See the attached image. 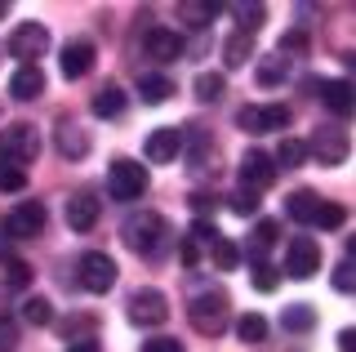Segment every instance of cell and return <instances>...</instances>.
Listing matches in <instances>:
<instances>
[{
  "label": "cell",
  "instance_id": "9a60e30c",
  "mask_svg": "<svg viewBox=\"0 0 356 352\" xmlns=\"http://www.w3.org/2000/svg\"><path fill=\"white\" fill-rule=\"evenodd\" d=\"M98 210H103V205H98L94 192L72 196V201H67V227H72V232H89V227L98 223Z\"/></svg>",
  "mask_w": 356,
  "mask_h": 352
},
{
  "label": "cell",
  "instance_id": "f6af8a7d",
  "mask_svg": "<svg viewBox=\"0 0 356 352\" xmlns=\"http://www.w3.org/2000/svg\"><path fill=\"white\" fill-rule=\"evenodd\" d=\"M178 259H183V268H196V259H200V250L192 246V241L183 237V246H178Z\"/></svg>",
  "mask_w": 356,
  "mask_h": 352
},
{
  "label": "cell",
  "instance_id": "30bf717a",
  "mask_svg": "<svg viewBox=\"0 0 356 352\" xmlns=\"http://www.w3.org/2000/svg\"><path fill=\"white\" fill-rule=\"evenodd\" d=\"M241 183L250 192H267L276 183V165H272V157L267 152H245L241 157Z\"/></svg>",
  "mask_w": 356,
  "mask_h": 352
},
{
  "label": "cell",
  "instance_id": "1f68e13d",
  "mask_svg": "<svg viewBox=\"0 0 356 352\" xmlns=\"http://www.w3.org/2000/svg\"><path fill=\"white\" fill-rule=\"evenodd\" d=\"M227 9L241 18V31H245V36H254V31L263 27V18H267V9H263V5H227Z\"/></svg>",
  "mask_w": 356,
  "mask_h": 352
},
{
  "label": "cell",
  "instance_id": "e0dca14e",
  "mask_svg": "<svg viewBox=\"0 0 356 352\" xmlns=\"http://www.w3.org/2000/svg\"><path fill=\"white\" fill-rule=\"evenodd\" d=\"M89 112L98 120H116L125 112V90H120V85H103V90L94 94V103H89Z\"/></svg>",
  "mask_w": 356,
  "mask_h": 352
},
{
  "label": "cell",
  "instance_id": "8992f818",
  "mask_svg": "<svg viewBox=\"0 0 356 352\" xmlns=\"http://www.w3.org/2000/svg\"><path fill=\"white\" fill-rule=\"evenodd\" d=\"M76 281H81L89 294H107L111 285H116V259L103 255V250H89V255H81V263H76Z\"/></svg>",
  "mask_w": 356,
  "mask_h": 352
},
{
  "label": "cell",
  "instance_id": "d4e9b609",
  "mask_svg": "<svg viewBox=\"0 0 356 352\" xmlns=\"http://www.w3.org/2000/svg\"><path fill=\"white\" fill-rule=\"evenodd\" d=\"M276 129H289V107L285 103L259 107V134H276Z\"/></svg>",
  "mask_w": 356,
  "mask_h": 352
},
{
  "label": "cell",
  "instance_id": "e575fe53",
  "mask_svg": "<svg viewBox=\"0 0 356 352\" xmlns=\"http://www.w3.org/2000/svg\"><path fill=\"white\" fill-rule=\"evenodd\" d=\"M250 281H254V290H263V294H272L276 285H281L276 268H267V263H254V268H250Z\"/></svg>",
  "mask_w": 356,
  "mask_h": 352
},
{
  "label": "cell",
  "instance_id": "7a4b0ae2",
  "mask_svg": "<svg viewBox=\"0 0 356 352\" xmlns=\"http://www.w3.org/2000/svg\"><path fill=\"white\" fill-rule=\"evenodd\" d=\"M125 241H129V250L138 259H156L165 246H170V223H165V214H134L129 223H125Z\"/></svg>",
  "mask_w": 356,
  "mask_h": 352
},
{
  "label": "cell",
  "instance_id": "7bdbcfd3",
  "mask_svg": "<svg viewBox=\"0 0 356 352\" xmlns=\"http://www.w3.org/2000/svg\"><path fill=\"white\" fill-rule=\"evenodd\" d=\"M138 352H183V344H178V339H147V344H143Z\"/></svg>",
  "mask_w": 356,
  "mask_h": 352
},
{
  "label": "cell",
  "instance_id": "484cf974",
  "mask_svg": "<svg viewBox=\"0 0 356 352\" xmlns=\"http://www.w3.org/2000/svg\"><path fill=\"white\" fill-rule=\"evenodd\" d=\"M178 18L192 27H205L209 18H218V5H209V0H187V5H178Z\"/></svg>",
  "mask_w": 356,
  "mask_h": 352
},
{
  "label": "cell",
  "instance_id": "d6986e66",
  "mask_svg": "<svg viewBox=\"0 0 356 352\" xmlns=\"http://www.w3.org/2000/svg\"><path fill=\"white\" fill-rule=\"evenodd\" d=\"M285 210H289V218H294V223H316V210H321V196L312 192V188H298V192H289Z\"/></svg>",
  "mask_w": 356,
  "mask_h": 352
},
{
  "label": "cell",
  "instance_id": "74e56055",
  "mask_svg": "<svg viewBox=\"0 0 356 352\" xmlns=\"http://www.w3.org/2000/svg\"><path fill=\"white\" fill-rule=\"evenodd\" d=\"M187 241H192L196 250H200V246H214V241H218V227H214V223H205V218H196L192 232H187Z\"/></svg>",
  "mask_w": 356,
  "mask_h": 352
},
{
  "label": "cell",
  "instance_id": "3957f363",
  "mask_svg": "<svg viewBox=\"0 0 356 352\" xmlns=\"http://www.w3.org/2000/svg\"><path fill=\"white\" fill-rule=\"evenodd\" d=\"M187 321H192L200 335L218 339L222 330H227V321H232V299H227L222 290L200 294V299H192V307H187Z\"/></svg>",
  "mask_w": 356,
  "mask_h": 352
},
{
  "label": "cell",
  "instance_id": "8d00e7d4",
  "mask_svg": "<svg viewBox=\"0 0 356 352\" xmlns=\"http://www.w3.org/2000/svg\"><path fill=\"white\" fill-rule=\"evenodd\" d=\"M343 223H348V210H343V205L321 201V210H316V227H343Z\"/></svg>",
  "mask_w": 356,
  "mask_h": 352
},
{
  "label": "cell",
  "instance_id": "8fae6325",
  "mask_svg": "<svg viewBox=\"0 0 356 352\" xmlns=\"http://www.w3.org/2000/svg\"><path fill=\"white\" fill-rule=\"evenodd\" d=\"M303 147L321 165H343V161H348V138H343V129H316L312 143H303Z\"/></svg>",
  "mask_w": 356,
  "mask_h": 352
},
{
  "label": "cell",
  "instance_id": "5b68a950",
  "mask_svg": "<svg viewBox=\"0 0 356 352\" xmlns=\"http://www.w3.org/2000/svg\"><path fill=\"white\" fill-rule=\"evenodd\" d=\"M107 188H111V196H116V201H138V196L147 192V165H138V161H129V157L111 161Z\"/></svg>",
  "mask_w": 356,
  "mask_h": 352
},
{
  "label": "cell",
  "instance_id": "f35d334b",
  "mask_svg": "<svg viewBox=\"0 0 356 352\" xmlns=\"http://www.w3.org/2000/svg\"><path fill=\"white\" fill-rule=\"evenodd\" d=\"M334 290H339V294H352V255H343L339 268H334Z\"/></svg>",
  "mask_w": 356,
  "mask_h": 352
},
{
  "label": "cell",
  "instance_id": "2e32d148",
  "mask_svg": "<svg viewBox=\"0 0 356 352\" xmlns=\"http://www.w3.org/2000/svg\"><path fill=\"white\" fill-rule=\"evenodd\" d=\"M9 94L18 98V103H31V98L44 94V72L40 67H18L14 81H9Z\"/></svg>",
  "mask_w": 356,
  "mask_h": 352
},
{
  "label": "cell",
  "instance_id": "60d3db41",
  "mask_svg": "<svg viewBox=\"0 0 356 352\" xmlns=\"http://www.w3.org/2000/svg\"><path fill=\"white\" fill-rule=\"evenodd\" d=\"M14 344H18V321L0 317V352H14Z\"/></svg>",
  "mask_w": 356,
  "mask_h": 352
},
{
  "label": "cell",
  "instance_id": "5bb4252c",
  "mask_svg": "<svg viewBox=\"0 0 356 352\" xmlns=\"http://www.w3.org/2000/svg\"><path fill=\"white\" fill-rule=\"evenodd\" d=\"M178 152H183V129L161 125V129H152V134H147V161L165 165V161H174Z\"/></svg>",
  "mask_w": 356,
  "mask_h": 352
},
{
  "label": "cell",
  "instance_id": "277c9868",
  "mask_svg": "<svg viewBox=\"0 0 356 352\" xmlns=\"http://www.w3.org/2000/svg\"><path fill=\"white\" fill-rule=\"evenodd\" d=\"M44 49H49V27L44 23H18L14 36H9V58H18V67H36Z\"/></svg>",
  "mask_w": 356,
  "mask_h": 352
},
{
  "label": "cell",
  "instance_id": "836d02e7",
  "mask_svg": "<svg viewBox=\"0 0 356 352\" xmlns=\"http://www.w3.org/2000/svg\"><path fill=\"white\" fill-rule=\"evenodd\" d=\"M259 192H250V188H241V192H232V214H241V218H254L259 214Z\"/></svg>",
  "mask_w": 356,
  "mask_h": 352
},
{
  "label": "cell",
  "instance_id": "52a82bcc",
  "mask_svg": "<svg viewBox=\"0 0 356 352\" xmlns=\"http://www.w3.org/2000/svg\"><path fill=\"white\" fill-rule=\"evenodd\" d=\"M285 272L294 281H307V277H316L321 272V246L312 237H294L289 241V250H285Z\"/></svg>",
  "mask_w": 356,
  "mask_h": 352
},
{
  "label": "cell",
  "instance_id": "4316f807",
  "mask_svg": "<svg viewBox=\"0 0 356 352\" xmlns=\"http://www.w3.org/2000/svg\"><path fill=\"white\" fill-rule=\"evenodd\" d=\"M192 90H196V98H200V103H214V98H222V94H227V81H222L218 72H200Z\"/></svg>",
  "mask_w": 356,
  "mask_h": 352
},
{
  "label": "cell",
  "instance_id": "ffe728a7",
  "mask_svg": "<svg viewBox=\"0 0 356 352\" xmlns=\"http://www.w3.org/2000/svg\"><path fill=\"white\" fill-rule=\"evenodd\" d=\"M58 152H63L67 161L85 157V152H89V134H85L81 125H67V120H63V125H58Z\"/></svg>",
  "mask_w": 356,
  "mask_h": 352
},
{
  "label": "cell",
  "instance_id": "bcb514c9",
  "mask_svg": "<svg viewBox=\"0 0 356 352\" xmlns=\"http://www.w3.org/2000/svg\"><path fill=\"white\" fill-rule=\"evenodd\" d=\"M67 352H103V348H98V339H76Z\"/></svg>",
  "mask_w": 356,
  "mask_h": 352
},
{
  "label": "cell",
  "instance_id": "7402d4cb",
  "mask_svg": "<svg viewBox=\"0 0 356 352\" xmlns=\"http://www.w3.org/2000/svg\"><path fill=\"white\" fill-rule=\"evenodd\" d=\"M321 98H325V107L334 116H348L352 112V85L348 81H325L321 85Z\"/></svg>",
  "mask_w": 356,
  "mask_h": 352
},
{
  "label": "cell",
  "instance_id": "ab89813d",
  "mask_svg": "<svg viewBox=\"0 0 356 352\" xmlns=\"http://www.w3.org/2000/svg\"><path fill=\"white\" fill-rule=\"evenodd\" d=\"M27 188V170H0V192H22Z\"/></svg>",
  "mask_w": 356,
  "mask_h": 352
},
{
  "label": "cell",
  "instance_id": "c3c4849f",
  "mask_svg": "<svg viewBox=\"0 0 356 352\" xmlns=\"http://www.w3.org/2000/svg\"><path fill=\"white\" fill-rule=\"evenodd\" d=\"M0 54H5V49H0Z\"/></svg>",
  "mask_w": 356,
  "mask_h": 352
},
{
  "label": "cell",
  "instance_id": "d590c367",
  "mask_svg": "<svg viewBox=\"0 0 356 352\" xmlns=\"http://www.w3.org/2000/svg\"><path fill=\"white\" fill-rule=\"evenodd\" d=\"M5 268V285H14V290H22V285H31V268L22 259H9V263H0Z\"/></svg>",
  "mask_w": 356,
  "mask_h": 352
},
{
  "label": "cell",
  "instance_id": "7c38bea8",
  "mask_svg": "<svg viewBox=\"0 0 356 352\" xmlns=\"http://www.w3.org/2000/svg\"><path fill=\"white\" fill-rule=\"evenodd\" d=\"M94 58H98V49L89 45V40H67L63 45V58H58V67L67 81H81V76L94 72Z\"/></svg>",
  "mask_w": 356,
  "mask_h": 352
},
{
  "label": "cell",
  "instance_id": "b9f144b4",
  "mask_svg": "<svg viewBox=\"0 0 356 352\" xmlns=\"http://www.w3.org/2000/svg\"><path fill=\"white\" fill-rule=\"evenodd\" d=\"M303 49H307L303 31H285V36H281V54H303Z\"/></svg>",
  "mask_w": 356,
  "mask_h": 352
},
{
  "label": "cell",
  "instance_id": "7dc6e473",
  "mask_svg": "<svg viewBox=\"0 0 356 352\" xmlns=\"http://www.w3.org/2000/svg\"><path fill=\"white\" fill-rule=\"evenodd\" d=\"M9 14V0H0V18H5Z\"/></svg>",
  "mask_w": 356,
  "mask_h": 352
},
{
  "label": "cell",
  "instance_id": "83f0119b",
  "mask_svg": "<svg viewBox=\"0 0 356 352\" xmlns=\"http://www.w3.org/2000/svg\"><path fill=\"white\" fill-rule=\"evenodd\" d=\"M22 321L27 326H54V303L40 299V294H31V299L22 303Z\"/></svg>",
  "mask_w": 356,
  "mask_h": 352
},
{
  "label": "cell",
  "instance_id": "44dd1931",
  "mask_svg": "<svg viewBox=\"0 0 356 352\" xmlns=\"http://www.w3.org/2000/svg\"><path fill=\"white\" fill-rule=\"evenodd\" d=\"M170 94H174V81H170V76H156V72H152V76H147V72L138 76V98H143V103L156 107V103H165Z\"/></svg>",
  "mask_w": 356,
  "mask_h": 352
},
{
  "label": "cell",
  "instance_id": "cb8c5ba5",
  "mask_svg": "<svg viewBox=\"0 0 356 352\" xmlns=\"http://www.w3.org/2000/svg\"><path fill=\"white\" fill-rule=\"evenodd\" d=\"M236 339H241V344H263V339H267V317H259V312L236 317Z\"/></svg>",
  "mask_w": 356,
  "mask_h": 352
},
{
  "label": "cell",
  "instance_id": "ee69618b",
  "mask_svg": "<svg viewBox=\"0 0 356 352\" xmlns=\"http://www.w3.org/2000/svg\"><path fill=\"white\" fill-rule=\"evenodd\" d=\"M9 259H14V237H9L5 218H0V263H9Z\"/></svg>",
  "mask_w": 356,
  "mask_h": 352
},
{
  "label": "cell",
  "instance_id": "d6a6232c",
  "mask_svg": "<svg viewBox=\"0 0 356 352\" xmlns=\"http://www.w3.org/2000/svg\"><path fill=\"white\" fill-rule=\"evenodd\" d=\"M281 326L285 330H312V326H316V312H312L307 303H294V307L281 312Z\"/></svg>",
  "mask_w": 356,
  "mask_h": 352
},
{
  "label": "cell",
  "instance_id": "603a6c76",
  "mask_svg": "<svg viewBox=\"0 0 356 352\" xmlns=\"http://www.w3.org/2000/svg\"><path fill=\"white\" fill-rule=\"evenodd\" d=\"M254 58V36H245V31H236V36L222 45V63L227 67H245V63Z\"/></svg>",
  "mask_w": 356,
  "mask_h": 352
},
{
  "label": "cell",
  "instance_id": "f546056e",
  "mask_svg": "<svg viewBox=\"0 0 356 352\" xmlns=\"http://www.w3.org/2000/svg\"><path fill=\"white\" fill-rule=\"evenodd\" d=\"M285 76H289V58H281V54H267L259 63V85H281Z\"/></svg>",
  "mask_w": 356,
  "mask_h": 352
},
{
  "label": "cell",
  "instance_id": "4fadbf2b",
  "mask_svg": "<svg viewBox=\"0 0 356 352\" xmlns=\"http://www.w3.org/2000/svg\"><path fill=\"white\" fill-rule=\"evenodd\" d=\"M143 49H147V58L156 63H178L183 58V36L170 27H152L147 36H143Z\"/></svg>",
  "mask_w": 356,
  "mask_h": 352
},
{
  "label": "cell",
  "instance_id": "4dcf8cb0",
  "mask_svg": "<svg viewBox=\"0 0 356 352\" xmlns=\"http://www.w3.org/2000/svg\"><path fill=\"white\" fill-rule=\"evenodd\" d=\"M209 259H214V268H218V272H232V268H236V263H241V250L232 246L227 237H218L214 246H209Z\"/></svg>",
  "mask_w": 356,
  "mask_h": 352
},
{
  "label": "cell",
  "instance_id": "6da1fadb",
  "mask_svg": "<svg viewBox=\"0 0 356 352\" xmlns=\"http://www.w3.org/2000/svg\"><path fill=\"white\" fill-rule=\"evenodd\" d=\"M40 157V129L27 125V120H14V125L0 129V170H22Z\"/></svg>",
  "mask_w": 356,
  "mask_h": 352
},
{
  "label": "cell",
  "instance_id": "ac0fdd59",
  "mask_svg": "<svg viewBox=\"0 0 356 352\" xmlns=\"http://www.w3.org/2000/svg\"><path fill=\"white\" fill-rule=\"evenodd\" d=\"M276 237H281V223L276 218H259L250 232V263H263V255L276 246Z\"/></svg>",
  "mask_w": 356,
  "mask_h": 352
},
{
  "label": "cell",
  "instance_id": "f1b7e54d",
  "mask_svg": "<svg viewBox=\"0 0 356 352\" xmlns=\"http://www.w3.org/2000/svg\"><path fill=\"white\" fill-rule=\"evenodd\" d=\"M303 161H307L303 138H281V147H276V157H272L276 170H281V165H289V170H294V165H303Z\"/></svg>",
  "mask_w": 356,
  "mask_h": 352
},
{
  "label": "cell",
  "instance_id": "9c48e42d",
  "mask_svg": "<svg viewBox=\"0 0 356 352\" xmlns=\"http://www.w3.org/2000/svg\"><path fill=\"white\" fill-rule=\"evenodd\" d=\"M5 227H9V237H14V241L40 237V232H44V205H40V201H18L14 210H9Z\"/></svg>",
  "mask_w": 356,
  "mask_h": 352
},
{
  "label": "cell",
  "instance_id": "ba28073f",
  "mask_svg": "<svg viewBox=\"0 0 356 352\" xmlns=\"http://www.w3.org/2000/svg\"><path fill=\"white\" fill-rule=\"evenodd\" d=\"M129 321L134 326H161L170 321V299L161 290H134L129 294Z\"/></svg>",
  "mask_w": 356,
  "mask_h": 352
}]
</instances>
